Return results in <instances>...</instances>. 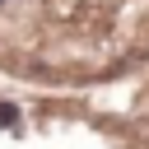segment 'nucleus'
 I'll list each match as a JSON object with an SVG mask.
<instances>
[{"mask_svg":"<svg viewBox=\"0 0 149 149\" xmlns=\"http://www.w3.org/2000/svg\"><path fill=\"white\" fill-rule=\"evenodd\" d=\"M0 149H149V112H107L84 102L0 98Z\"/></svg>","mask_w":149,"mask_h":149,"instance_id":"1","label":"nucleus"}]
</instances>
